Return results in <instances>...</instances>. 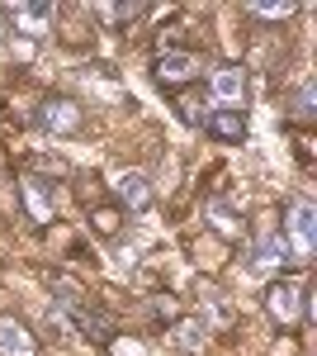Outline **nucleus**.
<instances>
[{
	"label": "nucleus",
	"instance_id": "f8f14e48",
	"mask_svg": "<svg viewBox=\"0 0 317 356\" xmlns=\"http://www.w3.org/2000/svg\"><path fill=\"white\" fill-rule=\"evenodd\" d=\"M213 95H218L223 105H237L241 95H246V76H241V67H218V72H213Z\"/></svg>",
	"mask_w": 317,
	"mask_h": 356
},
{
	"label": "nucleus",
	"instance_id": "423d86ee",
	"mask_svg": "<svg viewBox=\"0 0 317 356\" xmlns=\"http://www.w3.org/2000/svg\"><path fill=\"white\" fill-rule=\"evenodd\" d=\"M114 195H119V204H123L128 214H147V209H152V181H147L142 171L114 176Z\"/></svg>",
	"mask_w": 317,
	"mask_h": 356
},
{
	"label": "nucleus",
	"instance_id": "0eeeda50",
	"mask_svg": "<svg viewBox=\"0 0 317 356\" xmlns=\"http://www.w3.org/2000/svg\"><path fill=\"white\" fill-rule=\"evenodd\" d=\"M199 76V57L189 53H161L157 57V81L161 86H185Z\"/></svg>",
	"mask_w": 317,
	"mask_h": 356
},
{
	"label": "nucleus",
	"instance_id": "6e6552de",
	"mask_svg": "<svg viewBox=\"0 0 317 356\" xmlns=\"http://www.w3.org/2000/svg\"><path fill=\"white\" fill-rule=\"evenodd\" d=\"M171 342H175L180 352H204V342H209V318H199V314H189V318H175V332H171Z\"/></svg>",
	"mask_w": 317,
	"mask_h": 356
},
{
	"label": "nucleus",
	"instance_id": "7ed1b4c3",
	"mask_svg": "<svg viewBox=\"0 0 317 356\" xmlns=\"http://www.w3.org/2000/svg\"><path fill=\"white\" fill-rule=\"evenodd\" d=\"M284 257H289V243L275 233V219L261 214V223H256V257H251V266H256V271H275Z\"/></svg>",
	"mask_w": 317,
	"mask_h": 356
},
{
	"label": "nucleus",
	"instance_id": "f03ea898",
	"mask_svg": "<svg viewBox=\"0 0 317 356\" xmlns=\"http://www.w3.org/2000/svg\"><path fill=\"white\" fill-rule=\"evenodd\" d=\"M317 247V209L313 200H293L289 209V252L298 257V261H308Z\"/></svg>",
	"mask_w": 317,
	"mask_h": 356
},
{
	"label": "nucleus",
	"instance_id": "aec40b11",
	"mask_svg": "<svg viewBox=\"0 0 317 356\" xmlns=\"http://www.w3.org/2000/svg\"><path fill=\"white\" fill-rule=\"evenodd\" d=\"M0 43H5V10H0Z\"/></svg>",
	"mask_w": 317,
	"mask_h": 356
},
{
	"label": "nucleus",
	"instance_id": "f257e3e1",
	"mask_svg": "<svg viewBox=\"0 0 317 356\" xmlns=\"http://www.w3.org/2000/svg\"><path fill=\"white\" fill-rule=\"evenodd\" d=\"M265 314H270V323H280V328H293L298 318H303V280H275L270 290H265Z\"/></svg>",
	"mask_w": 317,
	"mask_h": 356
},
{
	"label": "nucleus",
	"instance_id": "ddd939ff",
	"mask_svg": "<svg viewBox=\"0 0 317 356\" xmlns=\"http://www.w3.org/2000/svg\"><path fill=\"white\" fill-rule=\"evenodd\" d=\"M204 219H209V228H213V233H223L228 243H232V238H241V223H237V214H232V204L209 200V204H204Z\"/></svg>",
	"mask_w": 317,
	"mask_h": 356
},
{
	"label": "nucleus",
	"instance_id": "dca6fc26",
	"mask_svg": "<svg viewBox=\"0 0 317 356\" xmlns=\"http://www.w3.org/2000/svg\"><path fill=\"white\" fill-rule=\"evenodd\" d=\"M137 15H147V5H105V19H109V24H132Z\"/></svg>",
	"mask_w": 317,
	"mask_h": 356
},
{
	"label": "nucleus",
	"instance_id": "2eb2a0df",
	"mask_svg": "<svg viewBox=\"0 0 317 356\" xmlns=\"http://www.w3.org/2000/svg\"><path fill=\"white\" fill-rule=\"evenodd\" d=\"M109 356H152V347L123 332V337H109Z\"/></svg>",
	"mask_w": 317,
	"mask_h": 356
},
{
	"label": "nucleus",
	"instance_id": "9d476101",
	"mask_svg": "<svg viewBox=\"0 0 317 356\" xmlns=\"http://www.w3.org/2000/svg\"><path fill=\"white\" fill-rule=\"evenodd\" d=\"M0 356H38L33 352V337L19 318H0Z\"/></svg>",
	"mask_w": 317,
	"mask_h": 356
},
{
	"label": "nucleus",
	"instance_id": "9b49d317",
	"mask_svg": "<svg viewBox=\"0 0 317 356\" xmlns=\"http://www.w3.org/2000/svg\"><path fill=\"white\" fill-rule=\"evenodd\" d=\"M19 191H24V204H28V219H38V223H48L53 219V191L38 181V176H24L19 181Z\"/></svg>",
	"mask_w": 317,
	"mask_h": 356
},
{
	"label": "nucleus",
	"instance_id": "6ab92c4d",
	"mask_svg": "<svg viewBox=\"0 0 317 356\" xmlns=\"http://www.w3.org/2000/svg\"><path fill=\"white\" fill-rule=\"evenodd\" d=\"M15 57H19V62H28V57H33V43H28V38H19V43H15Z\"/></svg>",
	"mask_w": 317,
	"mask_h": 356
},
{
	"label": "nucleus",
	"instance_id": "a211bd4d",
	"mask_svg": "<svg viewBox=\"0 0 317 356\" xmlns=\"http://www.w3.org/2000/svg\"><path fill=\"white\" fill-rule=\"evenodd\" d=\"M293 114L298 119H313V81L298 86V100H293Z\"/></svg>",
	"mask_w": 317,
	"mask_h": 356
},
{
	"label": "nucleus",
	"instance_id": "f3484780",
	"mask_svg": "<svg viewBox=\"0 0 317 356\" xmlns=\"http://www.w3.org/2000/svg\"><path fill=\"white\" fill-rule=\"evenodd\" d=\"M90 219H95V233H100V238H114V233H119V209H95Z\"/></svg>",
	"mask_w": 317,
	"mask_h": 356
},
{
	"label": "nucleus",
	"instance_id": "1a4fd4ad",
	"mask_svg": "<svg viewBox=\"0 0 317 356\" xmlns=\"http://www.w3.org/2000/svg\"><path fill=\"white\" fill-rule=\"evenodd\" d=\"M204 124H209V134L218 138V143H241V138H246V114L241 110H213Z\"/></svg>",
	"mask_w": 317,
	"mask_h": 356
},
{
	"label": "nucleus",
	"instance_id": "4468645a",
	"mask_svg": "<svg viewBox=\"0 0 317 356\" xmlns=\"http://www.w3.org/2000/svg\"><path fill=\"white\" fill-rule=\"evenodd\" d=\"M293 10H298L293 0H280V5H275V0H256V5H251V15H256V19H289Z\"/></svg>",
	"mask_w": 317,
	"mask_h": 356
},
{
	"label": "nucleus",
	"instance_id": "39448f33",
	"mask_svg": "<svg viewBox=\"0 0 317 356\" xmlns=\"http://www.w3.org/2000/svg\"><path fill=\"white\" fill-rule=\"evenodd\" d=\"M38 124H43L48 134H80L85 110H80L76 100H43V105H38Z\"/></svg>",
	"mask_w": 317,
	"mask_h": 356
},
{
	"label": "nucleus",
	"instance_id": "20e7f679",
	"mask_svg": "<svg viewBox=\"0 0 317 356\" xmlns=\"http://www.w3.org/2000/svg\"><path fill=\"white\" fill-rule=\"evenodd\" d=\"M10 19H15V29H24L28 38H43L57 19V5H48V0H15Z\"/></svg>",
	"mask_w": 317,
	"mask_h": 356
}]
</instances>
